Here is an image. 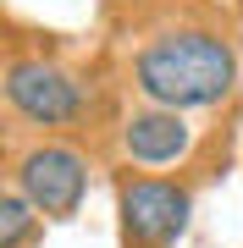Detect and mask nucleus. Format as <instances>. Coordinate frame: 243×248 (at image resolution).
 Returning <instances> with one entry per match:
<instances>
[{"mask_svg": "<svg viewBox=\"0 0 243 248\" xmlns=\"http://www.w3.org/2000/svg\"><path fill=\"white\" fill-rule=\"evenodd\" d=\"M127 83L144 105L161 110H216L238 89V50L205 22H177L138 45V55L127 61Z\"/></svg>", "mask_w": 243, "mask_h": 248, "instance_id": "f257e3e1", "label": "nucleus"}, {"mask_svg": "<svg viewBox=\"0 0 243 248\" xmlns=\"http://www.w3.org/2000/svg\"><path fill=\"white\" fill-rule=\"evenodd\" d=\"M6 110L17 127H33L39 138L72 133L94 116V89L83 83V72L50 61V55H22L11 50L6 61Z\"/></svg>", "mask_w": 243, "mask_h": 248, "instance_id": "f03ea898", "label": "nucleus"}, {"mask_svg": "<svg viewBox=\"0 0 243 248\" xmlns=\"http://www.w3.org/2000/svg\"><path fill=\"white\" fill-rule=\"evenodd\" d=\"M89 155L78 143H61V138H33V143H17L11 149V187L33 204L39 215L50 221H72L89 199Z\"/></svg>", "mask_w": 243, "mask_h": 248, "instance_id": "7ed1b4c3", "label": "nucleus"}, {"mask_svg": "<svg viewBox=\"0 0 243 248\" xmlns=\"http://www.w3.org/2000/svg\"><path fill=\"white\" fill-rule=\"evenodd\" d=\"M116 215H122V248H171L188 232L194 187L127 166L116 177Z\"/></svg>", "mask_w": 243, "mask_h": 248, "instance_id": "20e7f679", "label": "nucleus"}, {"mask_svg": "<svg viewBox=\"0 0 243 248\" xmlns=\"http://www.w3.org/2000/svg\"><path fill=\"white\" fill-rule=\"evenodd\" d=\"M116 143L127 155V166H144V171H161V166H182L194 155V122L182 110H161V105H133L116 122Z\"/></svg>", "mask_w": 243, "mask_h": 248, "instance_id": "39448f33", "label": "nucleus"}, {"mask_svg": "<svg viewBox=\"0 0 243 248\" xmlns=\"http://www.w3.org/2000/svg\"><path fill=\"white\" fill-rule=\"evenodd\" d=\"M39 221H45V215H39L17 187H6V199H0V248H28Z\"/></svg>", "mask_w": 243, "mask_h": 248, "instance_id": "423d86ee", "label": "nucleus"}]
</instances>
